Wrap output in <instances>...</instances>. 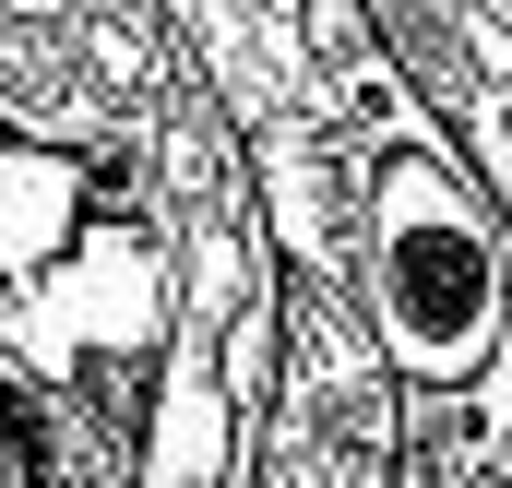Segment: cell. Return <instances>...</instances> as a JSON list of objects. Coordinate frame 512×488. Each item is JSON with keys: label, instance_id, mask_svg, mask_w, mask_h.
I'll list each match as a JSON object with an SVG mask.
<instances>
[{"label": "cell", "instance_id": "1", "mask_svg": "<svg viewBox=\"0 0 512 488\" xmlns=\"http://www.w3.org/2000/svg\"><path fill=\"white\" fill-rule=\"evenodd\" d=\"M286 239L167 0H0V393L48 488H251Z\"/></svg>", "mask_w": 512, "mask_h": 488}, {"label": "cell", "instance_id": "2", "mask_svg": "<svg viewBox=\"0 0 512 488\" xmlns=\"http://www.w3.org/2000/svg\"><path fill=\"white\" fill-rule=\"evenodd\" d=\"M310 36L358 298L405 381V488H512V215L370 0H310Z\"/></svg>", "mask_w": 512, "mask_h": 488}, {"label": "cell", "instance_id": "3", "mask_svg": "<svg viewBox=\"0 0 512 488\" xmlns=\"http://www.w3.org/2000/svg\"><path fill=\"white\" fill-rule=\"evenodd\" d=\"M167 24L191 36V60L215 72V96L251 131L286 274H358V250H346V167H334V131H322L310 0H167Z\"/></svg>", "mask_w": 512, "mask_h": 488}, {"label": "cell", "instance_id": "4", "mask_svg": "<svg viewBox=\"0 0 512 488\" xmlns=\"http://www.w3.org/2000/svg\"><path fill=\"white\" fill-rule=\"evenodd\" d=\"M251 488H405V381L358 274H286V369Z\"/></svg>", "mask_w": 512, "mask_h": 488}, {"label": "cell", "instance_id": "5", "mask_svg": "<svg viewBox=\"0 0 512 488\" xmlns=\"http://www.w3.org/2000/svg\"><path fill=\"white\" fill-rule=\"evenodd\" d=\"M370 24L512 215V0H370Z\"/></svg>", "mask_w": 512, "mask_h": 488}, {"label": "cell", "instance_id": "6", "mask_svg": "<svg viewBox=\"0 0 512 488\" xmlns=\"http://www.w3.org/2000/svg\"><path fill=\"white\" fill-rule=\"evenodd\" d=\"M0 488H48V477H36V465H24V453H0Z\"/></svg>", "mask_w": 512, "mask_h": 488}]
</instances>
